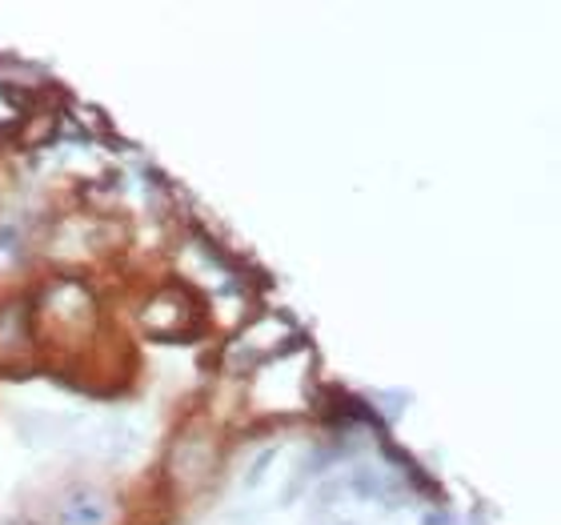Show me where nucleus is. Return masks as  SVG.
I'll return each instance as SVG.
<instances>
[{"mask_svg":"<svg viewBox=\"0 0 561 525\" xmlns=\"http://www.w3.org/2000/svg\"><path fill=\"white\" fill-rule=\"evenodd\" d=\"M270 461H273V449L257 457V466H253V473L245 478V486H261V473H265V466H270Z\"/></svg>","mask_w":561,"mask_h":525,"instance_id":"2","label":"nucleus"},{"mask_svg":"<svg viewBox=\"0 0 561 525\" xmlns=\"http://www.w3.org/2000/svg\"><path fill=\"white\" fill-rule=\"evenodd\" d=\"M105 517H108V502L96 490H77L57 510L60 525H105Z\"/></svg>","mask_w":561,"mask_h":525,"instance_id":"1","label":"nucleus"}]
</instances>
